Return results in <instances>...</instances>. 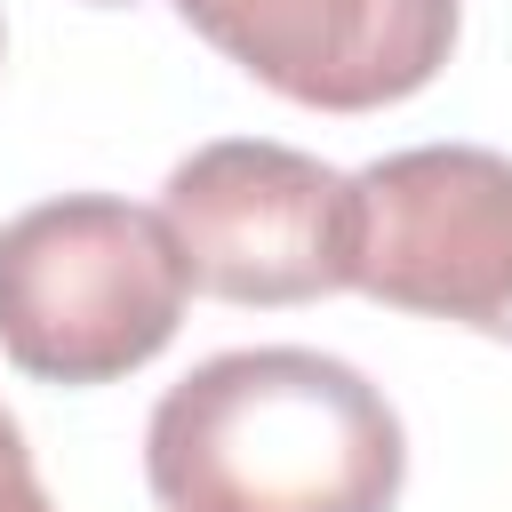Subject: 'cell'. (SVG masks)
Here are the masks:
<instances>
[{
	"label": "cell",
	"mask_w": 512,
	"mask_h": 512,
	"mask_svg": "<svg viewBox=\"0 0 512 512\" xmlns=\"http://www.w3.org/2000/svg\"><path fill=\"white\" fill-rule=\"evenodd\" d=\"M88 8H136V0H88Z\"/></svg>",
	"instance_id": "cell-7"
},
{
	"label": "cell",
	"mask_w": 512,
	"mask_h": 512,
	"mask_svg": "<svg viewBox=\"0 0 512 512\" xmlns=\"http://www.w3.org/2000/svg\"><path fill=\"white\" fill-rule=\"evenodd\" d=\"M352 288L456 320L480 336L512 328V160L488 144H416L352 176Z\"/></svg>",
	"instance_id": "cell-4"
},
{
	"label": "cell",
	"mask_w": 512,
	"mask_h": 512,
	"mask_svg": "<svg viewBox=\"0 0 512 512\" xmlns=\"http://www.w3.org/2000/svg\"><path fill=\"white\" fill-rule=\"evenodd\" d=\"M176 16L304 112L408 104L456 48V0H176Z\"/></svg>",
	"instance_id": "cell-5"
},
{
	"label": "cell",
	"mask_w": 512,
	"mask_h": 512,
	"mask_svg": "<svg viewBox=\"0 0 512 512\" xmlns=\"http://www.w3.org/2000/svg\"><path fill=\"white\" fill-rule=\"evenodd\" d=\"M192 272L160 208L64 192L0 224V352L40 384H120L168 352Z\"/></svg>",
	"instance_id": "cell-2"
},
{
	"label": "cell",
	"mask_w": 512,
	"mask_h": 512,
	"mask_svg": "<svg viewBox=\"0 0 512 512\" xmlns=\"http://www.w3.org/2000/svg\"><path fill=\"white\" fill-rule=\"evenodd\" d=\"M160 512H392L408 440L392 400L328 352H216L144 424Z\"/></svg>",
	"instance_id": "cell-1"
},
{
	"label": "cell",
	"mask_w": 512,
	"mask_h": 512,
	"mask_svg": "<svg viewBox=\"0 0 512 512\" xmlns=\"http://www.w3.org/2000/svg\"><path fill=\"white\" fill-rule=\"evenodd\" d=\"M504 344H512V328H504Z\"/></svg>",
	"instance_id": "cell-8"
},
{
	"label": "cell",
	"mask_w": 512,
	"mask_h": 512,
	"mask_svg": "<svg viewBox=\"0 0 512 512\" xmlns=\"http://www.w3.org/2000/svg\"><path fill=\"white\" fill-rule=\"evenodd\" d=\"M160 216L200 296L320 304L352 288V176L272 136H224L168 168Z\"/></svg>",
	"instance_id": "cell-3"
},
{
	"label": "cell",
	"mask_w": 512,
	"mask_h": 512,
	"mask_svg": "<svg viewBox=\"0 0 512 512\" xmlns=\"http://www.w3.org/2000/svg\"><path fill=\"white\" fill-rule=\"evenodd\" d=\"M0 512H56L48 504V488H40V472H32V448H24V432H16V416L0 408Z\"/></svg>",
	"instance_id": "cell-6"
}]
</instances>
